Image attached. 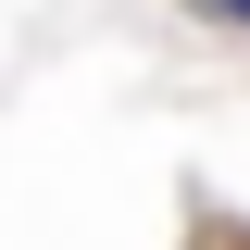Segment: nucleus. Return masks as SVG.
I'll list each match as a JSON object with an SVG mask.
<instances>
[{
    "label": "nucleus",
    "instance_id": "obj_1",
    "mask_svg": "<svg viewBox=\"0 0 250 250\" xmlns=\"http://www.w3.org/2000/svg\"><path fill=\"white\" fill-rule=\"evenodd\" d=\"M188 13H213V25H250V0H188Z\"/></svg>",
    "mask_w": 250,
    "mask_h": 250
}]
</instances>
